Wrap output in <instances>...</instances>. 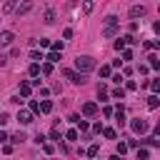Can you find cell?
<instances>
[{
	"instance_id": "1",
	"label": "cell",
	"mask_w": 160,
	"mask_h": 160,
	"mask_svg": "<svg viewBox=\"0 0 160 160\" xmlns=\"http://www.w3.org/2000/svg\"><path fill=\"white\" fill-rule=\"evenodd\" d=\"M75 68L80 70V75H85V72L95 70V60H92L90 55H78V60H75Z\"/></svg>"
},
{
	"instance_id": "2",
	"label": "cell",
	"mask_w": 160,
	"mask_h": 160,
	"mask_svg": "<svg viewBox=\"0 0 160 160\" xmlns=\"http://www.w3.org/2000/svg\"><path fill=\"white\" fill-rule=\"evenodd\" d=\"M130 128H132V130H135L138 135H145L150 125H148V120H145V118H135V120L130 122Z\"/></svg>"
},
{
	"instance_id": "3",
	"label": "cell",
	"mask_w": 160,
	"mask_h": 160,
	"mask_svg": "<svg viewBox=\"0 0 160 160\" xmlns=\"http://www.w3.org/2000/svg\"><path fill=\"white\" fill-rule=\"evenodd\" d=\"M65 78L70 80V82H75V85H82L88 78L85 75H80V72H75V70H65Z\"/></svg>"
},
{
	"instance_id": "4",
	"label": "cell",
	"mask_w": 160,
	"mask_h": 160,
	"mask_svg": "<svg viewBox=\"0 0 160 160\" xmlns=\"http://www.w3.org/2000/svg\"><path fill=\"white\" fill-rule=\"evenodd\" d=\"M18 122H20V125H30V122H32V112H30V110H20V112H18Z\"/></svg>"
},
{
	"instance_id": "5",
	"label": "cell",
	"mask_w": 160,
	"mask_h": 160,
	"mask_svg": "<svg viewBox=\"0 0 160 160\" xmlns=\"http://www.w3.org/2000/svg\"><path fill=\"white\" fill-rule=\"evenodd\" d=\"M12 38H15V35H12L10 30H2V32H0V48L10 45V42H12Z\"/></svg>"
},
{
	"instance_id": "6",
	"label": "cell",
	"mask_w": 160,
	"mask_h": 160,
	"mask_svg": "<svg viewBox=\"0 0 160 160\" xmlns=\"http://www.w3.org/2000/svg\"><path fill=\"white\" fill-rule=\"evenodd\" d=\"M95 112H98V105H95V102H85V105H82V115H88V118H92Z\"/></svg>"
},
{
	"instance_id": "7",
	"label": "cell",
	"mask_w": 160,
	"mask_h": 160,
	"mask_svg": "<svg viewBox=\"0 0 160 160\" xmlns=\"http://www.w3.org/2000/svg\"><path fill=\"white\" fill-rule=\"evenodd\" d=\"M145 15V5H132L130 8V18H142Z\"/></svg>"
},
{
	"instance_id": "8",
	"label": "cell",
	"mask_w": 160,
	"mask_h": 160,
	"mask_svg": "<svg viewBox=\"0 0 160 160\" xmlns=\"http://www.w3.org/2000/svg\"><path fill=\"white\" fill-rule=\"evenodd\" d=\"M50 110H52V102H50V100H42V102H38V112H45V115H48Z\"/></svg>"
},
{
	"instance_id": "9",
	"label": "cell",
	"mask_w": 160,
	"mask_h": 160,
	"mask_svg": "<svg viewBox=\"0 0 160 160\" xmlns=\"http://www.w3.org/2000/svg\"><path fill=\"white\" fill-rule=\"evenodd\" d=\"M112 115H115V120H118V125L122 128V125H125V110H122V105H120V108H118V110H115Z\"/></svg>"
},
{
	"instance_id": "10",
	"label": "cell",
	"mask_w": 160,
	"mask_h": 160,
	"mask_svg": "<svg viewBox=\"0 0 160 160\" xmlns=\"http://www.w3.org/2000/svg\"><path fill=\"white\" fill-rule=\"evenodd\" d=\"M30 10H32V5H30V2H22V5H15V12H18V15H25V12H30Z\"/></svg>"
},
{
	"instance_id": "11",
	"label": "cell",
	"mask_w": 160,
	"mask_h": 160,
	"mask_svg": "<svg viewBox=\"0 0 160 160\" xmlns=\"http://www.w3.org/2000/svg\"><path fill=\"white\" fill-rule=\"evenodd\" d=\"M30 92H32V85H30V82H22V85H20V95H22V98H30Z\"/></svg>"
},
{
	"instance_id": "12",
	"label": "cell",
	"mask_w": 160,
	"mask_h": 160,
	"mask_svg": "<svg viewBox=\"0 0 160 160\" xmlns=\"http://www.w3.org/2000/svg\"><path fill=\"white\" fill-rule=\"evenodd\" d=\"M98 98H100V100H108V85H105V82L98 85Z\"/></svg>"
},
{
	"instance_id": "13",
	"label": "cell",
	"mask_w": 160,
	"mask_h": 160,
	"mask_svg": "<svg viewBox=\"0 0 160 160\" xmlns=\"http://www.w3.org/2000/svg\"><path fill=\"white\" fill-rule=\"evenodd\" d=\"M158 105H160V100H158V95H150V98H148V108H150V110H155Z\"/></svg>"
},
{
	"instance_id": "14",
	"label": "cell",
	"mask_w": 160,
	"mask_h": 160,
	"mask_svg": "<svg viewBox=\"0 0 160 160\" xmlns=\"http://www.w3.org/2000/svg\"><path fill=\"white\" fill-rule=\"evenodd\" d=\"M150 158V150L148 148H138V160H148Z\"/></svg>"
},
{
	"instance_id": "15",
	"label": "cell",
	"mask_w": 160,
	"mask_h": 160,
	"mask_svg": "<svg viewBox=\"0 0 160 160\" xmlns=\"http://www.w3.org/2000/svg\"><path fill=\"white\" fill-rule=\"evenodd\" d=\"M45 22H48V25L55 22V10H45Z\"/></svg>"
},
{
	"instance_id": "16",
	"label": "cell",
	"mask_w": 160,
	"mask_h": 160,
	"mask_svg": "<svg viewBox=\"0 0 160 160\" xmlns=\"http://www.w3.org/2000/svg\"><path fill=\"white\" fill-rule=\"evenodd\" d=\"M50 135H52V140H60V138H62V132H60V125H58V122L52 125V132H50Z\"/></svg>"
},
{
	"instance_id": "17",
	"label": "cell",
	"mask_w": 160,
	"mask_h": 160,
	"mask_svg": "<svg viewBox=\"0 0 160 160\" xmlns=\"http://www.w3.org/2000/svg\"><path fill=\"white\" fill-rule=\"evenodd\" d=\"M102 135H105L108 140H115V135H118V132H115L112 128H102Z\"/></svg>"
},
{
	"instance_id": "18",
	"label": "cell",
	"mask_w": 160,
	"mask_h": 160,
	"mask_svg": "<svg viewBox=\"0 0 160 160\" xmlns=\"http://www.w3.org/2000/svg\"><path fill=\"white\" fill-rule=\"evenodd\" d=\"M115 22H118L115 15H108V18H105V28H115Z\"/></svg>"
},
{
	"instance_id": "19",
	"label": "cell",
	"mask_w": 160,
	"mask_h": 160,
	"mask_svg": "<svg viewBox=\"0 0 160 160\" xmlns=\"http://www.w3.org/2000/svg\"><path fill=\"white\" fill-rule=\"evenodd\" d=\"M45 60H48V62L52 65V62H58V60H60V52H50V55H48Z\"/></svg>"
},
{
	"instance_id": "20",
	"label": "cell",
	"mask_w": 160,
	"mask_h": 160,
	"mask_svg": "<svg viewBox=\"0 0 160 160\" xmlns=\"http://www.w3.org/2000/svg\"><path fill=\"white\" fill-rule=\"evenodd\" d=\"M10 140H12L15 145H18V142H22V140H25V132H15V135H12Z\"/></svg>"
},
{
	"instance_id": "21",
	"label": "cell",
	"mask_w": 160,
	"mask_h": 160,
	"mask_svg": "<svg viewBox=\"0 0 160 160\" xmlns=\"http://www.w3.org/2000/svg\"><path fill=\"white\" fill-rule=\"evenodd\" d=\"M98 152H100V145H90V148H88V155H90V158H95Z\"/></svg>"
},
{
	"instance_id": "22",
	"label": "cell",
	"mask_w": 160,
	"mask_h": 160,
	"mask_svg": "<svg viewBox=\"0 0 160 160\" xmlns=\"http://www.w3.org/2000/svg\"><path fill=\"white\" fill-rule=\"evenodd\" d=\"M30 60H35V65H40V60H42V52H30Z\"/></svg>"
},
{
	"instance_id": "23",
	"label": "cell",
	"mask_w": 160,
	"mask_h": 160,
	"mask_svg": "<svg viewBox=\"0 0 160 160\" xmlns=\"http://www.w3.org/2000/svg\"><path fill=\"white\" fill-rule=\"evenodd\" d=\"M148 60H150V68H160V60H158V55H150Z\"/></svg>"
},
{
	"instance_id": "24",
	"label": "cell",
	"mask_w": 160,
	"mask_h": 160,
	"mask_svg": "<svg viewBox=\"0 0 160 160\" xmlns=\"http://www.w3.org/2000/svg\"><path fill=\"white\" fill-rule=\"evenodd\" d=\"M40 72H42V75H50V72H52V65H50V62H45V65L40 68Z\"/></svg>"
},
{
	"instance_id": "25",
	"label": "cell",
	"mask_w": 160,
	"mask_h": 160,
	"mask_svg": "<svg viewBox=\"0 0 160 160\" xmlns=\"http://www.w3.org/2000/svg\"><path fill=\"white\" fill-rule=\"evenodd\" d=\"M112 98H120V100H122V98H125V90H122V88H115V90H112Z\"/></svg>"
},
{
	"instance_id": "26",
	"label": "cell",
	"mask_w": 160,
	"mask_h": 160,
	"mask_svg": "<svg viewBox=\"0 0 160 160\" xmlns=\"http://www.w3.org/2000/svg\"><path fill=\"white\" fill-rule=\"evenodd\" d=\"M65 138H68L70 142H75V140H78V130H68V135H65Z\"/></svg>"
},
{
	"instance_id": "27",
	"label": "cell",
	"mask_w": 160,
	"mask_h": 160,
	"mask_svg": "<svg viewBox=\"0 0 160 160\" xmlns=\"http://www.w3.org/2000/svg\"><path fill=\"white\" fill-rule=\"evenodd\" d=\"M12 10H15V2H5L2 5V12H12Z\"/></svg>"
},
{
	"instance_id": "28",
	"label": "cell",
	"mask_w": 160,
	"mask_h": 160,
	"mask_svg": "<svg viewBox=\"0 0 160 160\" xmlns=\"http://www.w3.org/2000/svg\"><path fill=\"white\" fill-rule=\"evenodd\" d=\"M75 125H78V128H80V132H85V130H88V120H78V122H75Z\"/></svg>"
},
{
	"instance_id": "29",
	"label": "cell",
	"mask_w": 160,
	"mask_h": 160,
	"mask_svg": "<svg viewBox=\"0 0 160 160\" xmlns=\"http://www.w3.org/2000/svg\"><path fill=\"white\" fill-rule=\"evenodd\" d=\"M62 38L70 40V38H72V28H65V30H62Z\"/></svg>"
},
{
	"instance_id": "30",
	"label": "cell",
	"mask_w": 160,
	"mask_h": 160,
	"mask_svg": "<svg viewBox=\"0 0 160 160\" xmlns=\"http://www.w3.org/2000/svg\"><path fill=\"white\" fill-rule=\"evenodd\" d=\"M30 75H40V65L32 62V65H30Z\"/></svg>"
},
{
	"instance_id": "31",
	"label": "cell",
	"mask_w": 160,
	"mask_h": 160,
	"mask_svg": "<svg viewBox=\"0 0 160 160\" xmlns=\"http://www.w3.org/2000/svg\"><path fill=\"white\" fill-rule=\"evenodd\" d=\"M100 75H102V78H110V68L102 65V68H100Z\"/></svg>"
},
{
	"instance_id": "32",
	"label": "cell",
	"mask_w": 160,
	"mask_h": 160,
	"mask_svg": "<svg viewBox=\"0 0 160 160\" xmlns=\"http://www.w3.org/2000/svg\"><path fill=\"white\" fill-rule=\"evenodd\" d=\"M5 122H10V115L8 112H0V125H5Z\"/></svg>"
},
{
	"instance_id": "33",
	"label": "cell",
	"mask_w": 160,
	"mask_h": 160,
	"mask_svg": "<svg viewBox=\"0 0 160 160\" xmlns=\"http://www.w3.org/2000/svg\"><path fill=\"white\" fill-rule=\"evenodd\" d=\"M122 152H128V145L125 142H118V155H122Z\"/></svg>"
},
{
	"instance_id": "34",
	"label": "cell",
	"mask_w": 160,
	"mask_h": 160,
	"mask_svg": "<svg viewBox=\"0 0 160 160\" xmlns=\"http://www.w3.org/2000/svg\"><path fill=\"white\" fill-rule=\"evenodd\" d=\"M122 40H125V45H128V42H130V45H135V42H138V40H135V38H132V35H125V38H122Z\"/></svg>"
},
{
	"instance_id": "35",
	"label": "cell",
	"mask_w": 160,
	"mask_h": 160,
	"mask_svg": "<svg viewBox=\"0 0 160 160\" xmlns=\"http://www.w3.org/2000/svg\"><path fill=\"white\" fill-rule=\"evenodd\" d=\"M150 88H152V92H158V90H160V80H152V82H150Z\"/></svg>"
},
{
	"instance_id": "36",
	"label": "cell",
	"mask_w": 160,
	"mask_h": 160,
	"mask_svg": "<svg viewBox=\"0 0 160 160\" xmlns=\"http://www.w3.org/2000/svg\"><path fill=\"white\" fill-rule=\"evenodd\" d=\"M35 142H38V145H45V135L38 132V135H35Z\"/></svg>"
},
{
	"instance_id": "37",
	"label": "cell",
	"mask_w": 160,
	"mask_h": 160,
	"mask_svg": "<svg viewBox=\"0 0 160 160\" xmlns=\"http://www.w3.org/2000/svg\"><path fill=\"white\" fill-rule=\"evenodd\" d=\"M115 32H118V30H115V28H105V35H108V38H112V35H115Z\"/></svg>"
},
{
	"instance_id": "38",
	"label": "cell",
	"mask_w": 160,
	"mask_h": 160,
	"mask_svg": "<svg viewBox=\"0 0 160 160\" xmlns=\"http://www.w3.org/2000/svg\"><path fill=\"white\" fill-rule=\"evenodd\" d=\"M38 42H40V45H42V48H50V40H48V38H40V40H38Z\"/></svg>"
},
{
	"instance_id": "39",
	"label": "cell",
	"mask_w": 160,
	"mask_h": 160,
	"mask_svg": "<svg viewBox=\"0 0 160 160\" xmlns=\"http://www.w3.org/2000/svg\"><path fill=\"white\" fill-rule=\"evenodd\" d=\"M115 48H118V50H122V48H125V40H122V38H120V40H115Z\"/></svg>"
},
{
	"instance_id": "40",
	"label": "cell",
	"mask_w": 160,
	"mask_h": 160,
	"mask_svg": "<svg viewBox=\"0 0 160 160\" xmlns=\"http://www.w3.org/2000/svg\"><path fill=\"white\" fill-rule=\"evenodd\" d=\"M125 88H128V90H135L138 85H135V80H128V82H125Z\"/></svg>"
},
{
	"instance_id": "41",
	"label": "cell",
	"mask_w": 160,
	"mask_h": 160,
	"mask_svg": "<svg viewBox=\"0 0 160 160\" xmlns=\"http://www.w3.org/2000/svg\"><path fill=\"white\" fill-rule=\"evenodd\" d=\"M5 140H10V135H8L5 130H0V142H5Z\"/></svg>"
},
{
	"instance_id": "42",
	"label": "cell",
	"mask_w": 160,
	"mask_h": 160,
	"mask_svg": "<svg viewBox=\"0 0 160 160\" xmlns=\"http://www.w3.org/2000/svg\"><path fill=\"white\" fill-rule=\"evenodd\" d=\"M5 62H8V58H5V55H0V68H2Z\"/></svg>"
}]
</instances>
